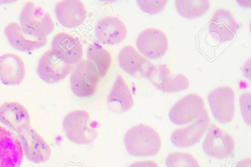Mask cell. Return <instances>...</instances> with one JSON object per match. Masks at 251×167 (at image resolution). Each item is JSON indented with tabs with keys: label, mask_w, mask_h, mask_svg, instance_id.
<instances>
[{
	"label": "cell",
	"mask_w": 251,
	"mask_h": 167,
	"mask_svg": "<svg viewBox=\"0 0 251 167\" xmlns=\"http://www.w3.org/2000/svg\"><path fill=\"white\" fill-rule=\"evenodd\" d=\"M124 142L127 152L136 157L155 156L161 146L158 132L151 126L143 124L129 128L125 134Z\"/></svg>",
	"instance_id": "cell-1"
},
{
	"label": "cell",
	"mask_w": 251,
	"mask_h": 167,
	"mask_svg": "<svg viewBox=\"0 0 251 167\" xmlns=\"http://www.w3.org/2000/svg\"><path fill=\"white\" fill-rule=\"evenodd\" d=\"M62 126L67 138L75 144L93 143L98 136L97 130L91 124L89 114L84 110H75L67 114Z\"/></svg>",
	"instance_id": "cell-2"
},
{
	"label": "cell",
	"mask_w": 251,
	"mask_h": 167,
	"mask_svg": "<svg viewBox=\"0 0 251 167\" xmlns=\"http://www.w3.org/2000/svg\"><path fill=\"white\" fill-rule=\"evenodd\" d=\"M20 24L26 33L40 37H47L54 29L49 13L32 1L23 6L20 14Z\"/></svg>",
	"instance_id": "cell-3"
},
{
	"label": "cell",
	"mask_w": 251,
	"mask_h": 167,
	"mask_svg": "<svg viewBox=\"0 0 251 167\" xmlns=\"http://www.w3.org/2000/svg\"><path fill=\"white\" fill-rule=\"evenodd\" d=\"M101 80L93 63L88 60H82L75 64L71 72V89L78 97H90L96 92Z\"/></svg>",
	"instance_id": "cell-4"
},
{
	"label": "cell",
	"mask_w": 251,
	"mask_h": 167,
	"mask_svg": "<svg viewBox=\"0 0 251 167\" xmlns=\"http://www.w3.org/2000/svg\"><path fill=\"white\" fill-rule=\"evenodd\" d=\"M74 68V65L67 63L58 52L50 49L40 57L36 72L45 82L54 84L66 78Z\"/></svg>",
	"instance_id": "cell-5"
},
{
	"label": "cell",
	"mask_w": 251,
	"mask_h": 167,
	"mask_svg": "<svg viewBox=\"0 0 251 167\" xmlns=\"http://www.w3.org/2000/svg\"><path fill=\"white\" fill-rule=\"evenodd\" d=\"M235 148V140L231 135L214 124L210 125L202 143L203 150L208 156L226 159L234 153Z\"/></svg>",
	"instance_id": "cell-6"
},
{
	"label": "cell",
	"mask_w": 251,
	"mask_h": 167,
	"mask_svg": "<svg viewBox=\"0 0 251 167\" xmlns=\"http://www.w3.org/2000/svg\"><path fill=\"white\" fill-rule=\"evenodd\" d=\"M23 154L30 162L40 164L50 158L51 149L45 139L31 125L17 133Z\"/></svg>",
	"instance_id": "cell-7"
},
{
	"label": "cell",
	"mask_w": 251,
	"mask_h": 167,
	"mask_svg": "<svg viewBox=\"0 0 251 167\" xmlns=\"http://www.w3.org/2000/svg\"><path fill=\"white\" fill-rule=\"evenodd\" d=\"M207 100L214 118L222 124L230 122L235 114V92L230 86H219L210 92Z\"/></svg>",
	"instance_id": "cell-8"
},
{
	"label": "cell",
	"mask_w": 251,
	"mask_h": 167,
	"mask_svg": "<svg viewBox=\"0 0 251 167\" xmlns=\"http://www.w3.org/2000/svg\"><path fill=\"white\" fill-rule=\"evenodd\" d=\"M203 98L190 93L176 102L169 112L170 120L175 125H183L197 119L204 110Z\"/></svg>",
	"instance_id": "cell-9"
},
{
	"label": "cell",
	"mask_w": 251,
	"mask_h": 167,
	"mask_svg": "<svg viewBox=\"0 0 251 167\" xmlns=\"http://www.w3.org/2000/svg\"><path fill=\"white\" fill-rule=\"evenodd\" d=\"M136 44L137 49L144 56L151 60L163 57L168 50V40L161 30L149 28L138 36Z\"/></svg>",
	"instance_id": "cell-10"
},
{
	"label": "cell",
	"mask_w": 251,
	"mask_h": 167,
	"mask_svg": "<svg viewBox=\"0 0 251 167\" xmlns=\"http://www.w3.org/2000/svg\"><path fill=\"white\" fill-rule=\"evenodd\" d=\"M210 123L205 108L201 115L189 126L176 129L170 136L172 143L177 147L185 148L195 145L203 136Z\"/></svg>",
	"instance_id": "cell-11"
},
{
	"label": "cell",
	"mask_w": 251,
	"mask_h": 167,
	"mask_svg": "<svg viewBox=\"0 0 251 167\" xmlns=\"http://www.w3.org/2000/svg\"><path fill=\"white\" fill-rule=\"evenodd\" d=\"M118 62L125 72L137 78H148L155 65L129 45L121 49Z\"/></svg>",
	"instance_id": "cell-12"
},
{
	"label": "cell",
	"mask_w": 251,
	"mask_h": 167,
	"mask_svg": "<svg viewBox=\"0 0 251 167\" xmlns=\"http://www.w3.org/2000/svg\"><path fill=\"white\" fill-rule=\"evenodd\" d=\"M23 156L18 136L0 125V167H20Z\"/></svg>",
	"instance_id": "cell-13"
},
{
	"label": "cell",
	"mask_w": 251,
	"mask_h": 167,
	"mask_svg": "<svg viewBox=\"0 0 251 167\" xmlns=\"http://www.w3.org/2000/svg\"><path fill=\"white\" fill-rule=\"evenodd\" d=\"M0 123L4 127L18 133L31 126V119L25 106L11 101L0 106Z\"/></svg>",
	"instance_id": "cell-14"
},
{
	"label": "cell",
	"mask_w": 251,
	"mask_h": 167,
	"mask_svg": "<svg viewBox=\"0 0 251 167\" xmlns=\"http://www.w3.org/2000/svg\"><path fill=\"white\" fill-rule=\"evenodd\" d=\"M148 79L157 89L166 93L182 91L189 86V81L184 75L172 77L170 69L165 64L155 65Z\"/></svg>",
	"instance_id": "cell-15"
},
{
	"label": "cell",
	"mask_w": 251,
	"mask_h": 167,
	"mask_svg": "<svg viewBox=\"0 0 251 167\" xmlns=\"http://www.w3.org/2000/svg\"><path fill=\"white\" fill-rule=\"evenodd\" d=\"M239 28V25L231 12L223 8L215 11L209 22V33L219 42L232 40Z\"/></svg>",
	"instance_id": "cell-16"
},
{
	"label": "cell",
	"mask_w": 251,
	"mask_h": 167,
	"mask_svg": "<svg viewBox=\"0 0 251 167\" xmlns=\"http://www.w3.org/2000/svg\"><path fill=\"white\" fill-rule=\"evenodd\" d=\"M127 34L125 23L115 16H106L100 19L95 27L97 40L104 44H119L126 38Z\"/></svg>",
	"instance_id": "cell-17"
},
{
	"label": "cell",
	"mask_w": 251,
	"mask_h": 167,
	"mask_svg": "<svg viewBox=\"0 0 251 167\" xmlns=\"http://www.w3.org/2000/svg\"><path fill=\"white\" fill-rule=\"evenodd\" d=\"M4 35L10 45L17 50L30 52L45 46L47 37H37L25 32L20 23L13 21L4 29Z\"/></svg>",
	"instance_id": "cell-18"
},
{
	"label": "cell",
	"mask_w": 251,
	"mask_h": 167,
	"mask_svg": "<svg viewBox=\"0 0 251 167\" xmlns=\"http://www.w3.org/2000/svg\"><path fill=\"white\" fill-rule=\"evenodd\" d=\"M55 14L59 22L64 27L74 28L83 22L87 16L84 3L79 0H63L55 6Z\"/></svg>",
	"instance_id": "cell-19"
},
{
	"label": "cell",
	"mask_w": 251,
	"mask_h": 167,
	"mask_svg": "<svg viewBox=\"0 0 251 167\" xmlns=\"http://www.w3.org/2000/svg\"><path fill=\"white\" fill-rule=\"evenodd\" d=\"M51 49L58 52L67 63L77 64L82 60L83 48L79 39L66 32H59L53 38Z\"/></svg>",
	"instance_id": "cell-20"
},
{
	"label": "cell",
	"mask_w": 251,
	"mask_h": 167,
	"mask_svg": "<svg viewBox=\"0 0 251 167\" xmlns=\"http://www.w3.org/2000/svg\"><path fill=\"white\" fill-rule=\"evenodd\" d=\"M25 68L21 58L8 53L0 56V80L7 85L21 84L25 77Z\"/></svg>",
	"instance_id": "cell-21"
},
{
	"label": "cell",
	"mask_w": 251,
	"mask_h": 167,
	"mask_svg": "<svg viewBox=\"0 0 251 167\" xmlns=\"http://www.w3.org/2000/svg\"><path fill=\"white\" fill-rule=\"evenodd\" d=\"M107 105L112 112L122 113L134 104L131 91L123 76L119 74L107 97Z\"/></svg>",
	"instance_id": "cell-22"
},
{
	"label": "cell",
	"mask_w": 251,
	"mask_h": 167,
	"mask_svg": "<svg viewBox=\"0 0 251 167\" xmlns=\"http://www.w3.org/2000/svg\"><path fill=\"white\" fill-rule=\"evenodd\" d=\"M87 58L95 66L101 79H103L108 73L111 65L110 53L100 43L93 42L87 48Z\"/></svg>",
	"instance_id": "cell-23"
},
{
	"label": "cell",
	"mask_w": 251,
	"mask_h": 167,
	"mask_svg": "<svg viewBox=\"0 0 251 167\" xmlns=\"http://www.w3.org/2000/svg\"><path fill=\"white\" fill-rule=\"evenodd\" d=\"M177 12L182 17L193 19L205 14L210 8L209 0H175Z\"/></svg>",
	"instance_id": "cell-24"
},
{
	"label": "cell",
	"mask_w": 251,
	"mask_h": 167,
	"mask_svg": "<svg viewBox=\"0 0 251 167\" xmlns=\"http://www.w3.org/2000/svg\"><path fill=\"white\" fill-rule=\"evenodd\" d=\"M167 167H200L197 160L191 154L174 152L166 157Z\"/></svg>",
	"instance_id": "cell-25"
},
{
	"label": "cell",
	"mask_w": 251,
	"mask_h": 167,
	"mask_svg": "<svg viewBox=\"0 0 251 167\" xmlns=\"http://www.w3.org/2000/svg\"><path fill=\"white\" fill-rule=\"evenodd\" d=\"M168 0H137L139 8L150 15L158 14L165 8Z\"/></svg>",
	"instance_id": "cell-26"
},
{
	"label": "cell",
	"mask_w": 251,
	"mask_h": 167,
	"mask_svg": "<svg viewBox=\"0 0 251 167\" xmlns=\"http://www.w3.org/2000/svg\"><path fill=\"white\" fill-rule=\"evenodd\" d=\"M239 103L242 118L246 124L251 125V92L243 93L239 98Z\"/></svg>",
	"instance_id": "cell-27"
},
{
	"label": "cell",
	"mask_w": 251,
	"mask_h": 167,
	"mask_svg": "<svg viewBox=\"0 0 251 167\" xmlns=\"http://www.w3.org/2000/svg\"><path fill=\"white\" fill-rule=\"evenodd\" d=\"M128 167H159V166L155 161L145 160L133 163Z\"/></svg>",
	"instance_id": "cell-28"
},
{
	"label": "cell",
	"mask_w": 251,
	"mask_h": 167,
	"mask_svg": "<svg viewBox=\"0 0 251 167\" xmlns=\"http://www.w3.org/2000/svg\"><path fill=\"white\" fill-rule=\"evenodd\" d=\"M235 167H251V159L246 158L238 162Z\"/></svg>",
	"instance_id": "cell-29"
}]
</instances>
